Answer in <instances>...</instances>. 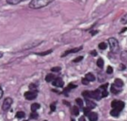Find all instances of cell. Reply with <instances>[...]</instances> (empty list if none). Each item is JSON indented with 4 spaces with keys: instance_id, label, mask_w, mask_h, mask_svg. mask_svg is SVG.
Here are the masks:
<instances>
[{
    "instance_id": "obj_11",
    "label": "cell",
    "mask_w": 127,
    "mask_h": 121,
    "mask_svg": "<svg viewBox=\"0 0 127 121\" xmlns=\"http://www.w3.org/2000/svg\"><path fill=\"white\" fill-rule=\"evenodd\" d=\"M114 86H117L119 88H121V87L123 86V81L122 80H120V79H116L115 82H114Z\"/></svg>"
},
{
    "instance_id": "obj_39",
    "label": "cell",
    "mask_w": 127,
    "mask_h": 121,
    "mask_svg": "<svg viewBox=\"0 0 127 121\" xmlns=\"http://www.w3.org/2000/svg\"><path fill=\"white\" fill-rule=\"evenodd\" d=\"M3 97V91H2V89H1V87H0V99Z\"/></svg>"
},
{
    "instance_id": "obj_33",
    "label": "cell",
    "mask_w": 127,
    "mask_h": 121,
    "mask_svg": "<svg viewBox=\"0 0 127 121\" xmlns=\"http://www.w3.org/2000/svg\"><path fill=\"white\" fill-rule=\"evenodd\" d=\"M89 82H90V81H88L86 78H85V79H82V83H83V84H85V85H88V84H89Z\"/></svg>"
},
{
    "instance_id": "obj_27",
    "label": "cell",
    "mask_w": 127,
    "mask_h": 121,
    "mask_svg": "<svg viewBox=\"0 0 127 121\" xmlns=\"http://www.w3.org/2000/svg\"><path fill=\"white\" fill-rule=\"evenodd\" d=\"M75 102H76V104L78 105V106H80V107L83 106V100H82L81 99H76Z\"/></svg>"
},
{
    "instance_id": "obj_35",
    "label": "cell",
    "mask_w": 127,
    "mask_h": 121,
    "mask_svg": "<svg viewBox=\"0 0 127 121\" xmlns=\"http://www.w3.org/2000/svg\"><path fill=\"white\" fill-rule=\"evenodd\" d=\"M52 72H59L60 71V67H53L51 69Z\"/></svg>"
},
{
    "instance_id": "obj_23",
    "label": "cell",
    "mask_w": 127,
    "mask_h": 121,
    "mask_svg": "<svg viewBox=\"0 0 127 121\" xmlns=\"http://www.w3.org/2000/svg\"><path fill=\"white\" fill-rule=\"evenodd\" d=\"M52 51L53 50L50 49V50H47V51H44V52H41V53H38L39 55H41V56H45V55H48V54L52 53Z\"/></svg>"
},
{
    "instance_id": "obj_10",
    "label": "cell",
    "mask_w": 127,
    "mask_h": 121,
    "mask_svg": "<svg viewBox=\"0 0 127 121\" xmlns=\"http://www.w3.org/2000/svg\"><path fill=\"white\" fill-rule=\"evenodd\" d=\"M25 1H27V0H7V3L9 5H17L22 2H25Z\"/></svg>"
},
{
    "instance_id": "obj_29",
    "label": "cell",
    "mask_w": 127,
    "mask_h": 121,
    "mask_svg": "<svg viewBox=\"0 0 127 121\" xmlns=\"http://www.w3.org/2000/svg\"><path fill=\"white\" fill-rule=\"evenodd\" d=\"M101 94H102V98H105V97H107V96H108V93H107V91H106V90H103Z\"/></svg>"
},
{
    "instance_id": "obj_7",
    "label": "cell",
    "mask_w": 127,
    "mask_h": 121,
    "mask_svg": "<svg viewBox=\"0 0 127 121\" xmlns=\"http://www.w3.org/2000/svg\"><path fill=\"white\" fill-rule=\"evenodd\" d=\"M81 49H82V46H79V47H75V48H73V49L67 50V51H65V52L62 54V56H61V57H66V56H67V55H69V54L76 53V52L80 51Z\"/></svg>"
},
{
    "instance_id": "obj_34",
    "label": "cell",
    "mask_w": 127,
    "mask_h": 121,
    "mask_svg": "<svg viewBox=\"0 0 127 121\" xmlns=\"http://www.w3.org/2000/svg\"><path fill=\"white\" fill-rule=\"evenodd\" d=\"M112 72H113V69H112V67H111V66H108V67H107V69H106V73H107V74H111Z\"/></svg>"
},
{
    "instance_id": "obj_30",
    "label": "cell",
    "mask_w": 127,
    "mask_h": 121,
    "mask_svg": "<svg viewBox=\"0 0 127 121\" xmlns=\"http://www.w3.org/2000/svg\"><path fill=\"white\" fill-rule=\"evenodd\" d=\"M38 117H39V115H38L36 112H32L31 114H30V117H31V118H37Z\"/></svg>"
},
{
    "instance_id": "obj_20",
    "label": "cell",
    "mask_w": 127,
    "mask_h": 121,
    "mask_svg": "<svg viewBox=\"0 0 127 121\" xmlns=\"http://www.w3.org/2000/svg\"><path fill=\"white\" fill-rule=\"evenodd\" d=\"M121 22L122 24H127V13L123 15V17L121 18Z\"/></svg>"
},
{
    "instance_id": "obj_13",
    "label": "cell",
    "mask_w": 127,
    "mask_h": 121,
    "mask_svg": "<svg viewBox=\"0 0 127 121\" xmlns=\"http://www.w3.org/2000/svg\"><path fill=\"white\" fill-rule=\"evenodd\" d=\"M86 79L89 81H95V77H94V75H93V74H91V73H88V74H87V75H86Z\"/></svg>"
},
{
    "instance_id": "obj_25",
    "label": "cell",
    "mask_w": 127,
    "mask_h": 121,
    "mask_svg": "<svg viewBox=\"0 0 127 121\" xmlns=\"http://www.w3.org/2000/svg\"><path fill=\"white\" fill-rule=\"evenodd\" d=\"M16 117H18V118H23V117H25V113L18 112L16 114Z\"/></svg>"
},
{
    "instance_id": "obj_38",
    "label": "cell",
    "mask_w": 127,
    "mask_h": 121,
    "mask_svg": "<svg viewBox=\"0 0 127 121\" xmlns=\"http://www.w3.org/2000/svg\"><path fill=\"white\" fill-rule=\"evenodd\" d=\"M91 55H92V56H96V55H97V52H96L95 50H92V51H91Z\"/></svg>"
},
{
    "instance_id": "obj_40",
    "label": "cell",
    "mask_w": 127,
    "mask_h": 121,
    "mask_svg": "<svg viewBox=\"0 0 127 121\" xmlns=\"http://www.w3.org/2000/svg\"><path fill=\"white\" fill-rule=\"evenodd\" d=\"M79 121H86V118H85L84 117H82L79 118Z\"/></svg>"
},
{
    "instance_id": "obj_2",
    "label": "cell",
    "mask_w": 127,
    "mask_h": 121,
    "mask_svg": "<svg viewBox=\"0 0 127 121\" xmlns=\"http://www.w3.org/2000/svg\"><path fill=\"white\" fill-rule=\"evenodd\" d=\"M108 44L110 46V49L112 53H117L120 49V46H119L118 41L116 40L115 38H109L108 39Z\"/></svg>"
},
{
    "instance_id": "obj_36",
    "label": "cell",
    "mask_w": 127,
    "mask_h": 121,
    "mask_svg": "<svg viewBox=\"0 0 127 121\" xmlns=\"http://www.w3.org/2000/svg\"><path fill=\"white\" fill-rule=\"evenodd\" d=\"M50 108H51V112H54L55 110H56V103H52V104H51Z\"/></svg>"
},
{
    "instance_id": "obj_45",
    "label": "cell",
    "mask_w": 127,
    "mask_h": 121,
    "mask_svg": "<svg viewBox=\"0 0 127 121\" xmlns=\"http://www.w3.org/2000/svg\"><path fill=\"white\" fill-rule=\"evenodd\" d=\"M72 121H74V120H73V119H72Z\"/></svg>"
},
{
    "instance_id": "obj_28",
    "label": "cell",
    "mask_w": 127,
    "mask_h": 121,
    "mask_svg": "<svg viewBox=\"0 0 127 121\" xmlns=\"http://www.w3.org/2000/svg\"><path fill=\"white\" fill-rule=\"evenodd\" d=\"M29 88H30V91H37V86L35 84H33V83H31L29 85Z\"/></svg>"
},
{
    "instance_id": "obj_5",
    "label": "cell",
    "mask_w": 127,
    "mask_h": 121,
    "mask_svg": "<svg viewBox=\"0 0 127 121\" xmlns=\"http://www.w3.org/2000/svg\"><path fill=\"white\" fill-rule=\"evenodd\" d=\"M37 95H38L37 91H27L25 93V98L27 100H33L37 98Z\"/></svg>"
},
{
    "instance_id": "obj_46",
    "label": "cell",
    "mask_w": 127,
    "mask_h": 121,
    "mask_svg": "<svg viewBox=\"0 0 127 121\" xmlns=\"http://www.w3.org/2000/svg\"><path fill=\"white\" fill-rule=\"evenodd\" d=\"M44 121H47V120H44Z\"/></svg>"
},
{
    "instance_id": "obj_14",
    "label": "cell",
    "mask_w": 127,
    "mask_h": 121,
    "mask_svg": "<svg viewBox=\"0 0 127 121\" xmlns=\"http://www.w3.org/2000/svg\"><path fill=\"white\" fill-rule=\"evenodd\" d=\"M40 107H41V105L39 103H33L31 105V111L32 112H36L37 110L40 109Z\"/></svg>"
},
{
    "instance_id": "obj_16",
    "label": "cell",
    "mask_w": 127,
    "mask_h": 121,
    "mask_svg": "<svg viewBox=\"0 0 127 121\" xmlns=\"http://www.w3.org/2000/svg\"><path fill=\"white\" fill-rule=\"evenodd\" d=\"M72 114H73V116H78L79 115V109L76 106H73L72 108Z\"/></svg>"
},
{
    "instance_id": "obj_4",
    "label": "cell",
    "mask_w": 127,
    "mask_h": 121,
    "mask_svg": "<svg viewBox=\"0 0 127 121\" xmlns=\"http://www.w3.org/2000/svg\"><path fill=\"white\" fill-rule=\"evenodd\" d=\"M11 104H12V99H11V98H7V99H5L4 102L2 104V110H3V111H8V110H9Z\"/></svg>"
},
{
    "instance_id": "obj_17",
    "label": "cell",
    "mask_w": 127,
    "mask_h": 121,
    "mask_svg": "<svg viewBox=\"0 0 127 121\" xmlns=\"http://www.w3.org/2000/svg\"><path fill=\"white\" fill-rule=\"evenodd\" d=\"M75 87H76V85H74V84H73V83H71V84H69L67 88H65V90H64V93L66 94V93H67L68 91H70V90L73 89V88H75Z\"/></svg>"
},
{
    "instance_id": "obj_3",
    "label": "cell",
    "mask_w": 127,
    "mask_h": 121,
    "mask_svg": "<svg viewBox=\"0 0 127 121\" xmlns=\"http://www.w3.org/2000/svg\"><path fill=\"white\" fill-rule=\"evenodd\" d=\"M111 106H112L114 109L118 110L119 112H121L123 108H124V102H123V101H119V100H114V101L111 102Z\"/></svg>"
},
{
    "instance_id": "obj_26",
    "label": "cell",
    "mask_w": 127,
    "mask_h": 121,
    "mask_svg": "<svg viewBox=\"0 0 127 121\" xmlns=\"http://www.w3.org/2000/svg\"><path fill=\"white\" fill-rule=\"evenodd\" d=\"M91 109H90V108H88V107L84 108V110H83V112H84V115H86V116H88V115L91 113Z\"/></svg>"
},
{
    "instance_id": "obj_31",
    "label": "cell",
    "mask_w": 127,
    "mask_h": 121,
    "mask_svg": "<svg viewBox=\"0 0 127 121\" xmlns=\"http://www.w3.org/2000/svg\"><path fill=\"white\" fill-rule=\"evenodd\" d=\"M111 92H112L113 94H118V93H119V90H117L115 87H114V84L111 86Z\"/></svg>"
},
{
    "instance_id": "obj_44",
    "label": "cell",
    "mask_w": 127,
    "mask_h": 121,
    "mask_svg": "<svg viewBox=\"0 0 127 121\" xmlns=\"http://www.w3.org/2000/svg\"><path fill=\"white\" fill-rule=\"evenodd\" d=\"M126 29H127L126 27H124V28H123V30H122V31H121V32H124V31H125V30H126Z\"/></svg>"
},
{
    "instance_id": "obj_37",
    "label": "cell",
    "mask_w": 127,
    "mask_h": 121,
    "mask_svg": "<svg viewBox=\"0 0 127 121\" xmlns=\"http://www.w3.org/2000/svg\"><path fill=\"white\" fill-rule=\"evenodd\" d=\"M107 86H108V83H105V84H104V85L101 86L100 89H102V90H106V88H107Z\"/></svg>"
},
{
    "instance_id": "obj_9",
    "label": "cell",
    "mask_w": 127,
    "mask_h": 121,
    "mask_svg": "<svg viewBox=\"0 0 127 121\" xmlns=\"http://www.w3.org/2000/svg\"><path fill=\"white\" fill-rule=\"evenodd\" d=\"M88 117H89L90 121H97V119H98V115L96 113H93V112L90 113L88 115Z\"/></svg>"
},
{
    "instance_id": "obj_1",
    "label": "cell",
    "mask_w": 127,
    "mask_h": 121,
    "mask_svg": "<svg viewBox=\"0 0 127 121\" xmlns=\"http://www.w3.org/2000/svg\"><path fill=\"white\" fill-rule=\"evenodd\" d=\"M54 1L55 0H31V2L29 3V7L33 9H41Z\"/></svg>"
},
{
    "instance_id": "obj_15",
    "label": "cell",
    "mask_w": 127,
    "mask_h": 121,
    "mask_svg": "<svg viewBox=\"0 0 127 121\" xmlns=\"http://www.w3.org/2000/svg\"><path fill=\"white\" fill-rule=\"evenodd\" d=\"M54 79H55V76L53 74H48V75L45 77V81H47V82H51Z\"/></svg>"
},
{
    "instance_id": "obj_21",
    "label": "cell",
    "mask_w": 127,
    "mask_h": 121,
    "mask_svg": "<svg viewBox=\"0 0 127 121\" xmlns=\"http://www.w3.org/2000/svg\"><path fill=\"white\" fill-rule=\"evenodd\" d=\"M98 46H99V48H100V49L104 50L105 48H106V46H107V45H106V44H105V43H104V42H103V43H100Z\"/></svg>"
},
{
    "instance_id": "obj_8",
    "label": "cell",
    "mask_w": 127,
    "mask_h": 121,
    "mask_svg": "<svg viewBox=\"0 0 127 121\" xmlns=\"http://www.w3.org/2000/svg\"><path fill=\"white\" fill-rule=\"evenodd\" d=\"M53 85L56 86V87H62L64 84L63 81L61 80V79H59V78H57V79H54L53 80Z\"/></svg>"
},
{
    "instance_id": "obj_43",
    "label": "cell",
    "mask_w": 127,
    "mask_h": 121,
    "mask_svg": "<svg viewBox=\"0 0 127 121\" xmlns=\"http://www.w3.org/2000/svg\"><path fill=\"white\" fill-rule=\"evenodd\" d=\"M3 57V52H0V58H2Z\"/></svg>"
},
{
    "instance_id": "obj_24",
    "label": "cell",
    "mask_w": 127,
    "mask_h": 121,
    "mask_svg": "<svg viewBox=\"0 0 127 121\" xmlns=\"http://www.w3.org/2000/svg\"><path fill=\"white\" fill-rule=\"evenodd\" d=\"M90 94H91L90 91H84V92L82 93V96H83L84 98H90Z\"/></svg>"
},
{
    "instance_id": "obj_6",
    "label": "cell",
    "mask_w": 127,
    "mask_h": 121,
    "mask_svg": "<svg viewBox=\"0 0 127 121\" xmlns=\"http://www.w3.org/2000/svg\"><path fill=\"white\" fill-rule=\"evenodd\" d=\"M90 98H91V99H97V100L101 99V98H102V94H101L100 89L94 90V91L91 92V94H90Z\"/></svg>"
},
{
    "instance_id": "obj_22",
    "label": "cell",
    "mask_w": 127,
    "mask_h": 121,
    "mask_svg": "<svg viewBox=\"0 0 127 121\" xmlns=\"http://www.w3.org/2000/svg\"><path fill=\"white\" fill-rule=\"evenodd\" d=\"M121 58L127 62V51H123V52H122V54H121Z\"/></svg>"
},
{
    "instance_id": "obj_12",
    "label": "cell",
    "mask_w": 127,
    "mask_h": 121,
    "mask_svg": "<svg viewBox=\"0 0 127 121\" xmlns=\"http://www.w3.org/2000/svg\"><path fill=\"white\" fill-rule=\"evenodd\" d=\"M86 104H87V106H88V108H90V109H93V108L96 107V104L94 103V102L91 101V100H89V99L86 100Z\"/></svg>"
},
{
    "instance_id": "obj_19",
    "label": "cell",
    "mask_w": 127,
    "mask_h": 121,
    "mask_svg": "<svg viewBox=\"0 0 127 121\" xmlns=\"http://www.w3.org/2000/svg\"><path fill=\"white\" fill-rule=\"evenodd\" d=\"M97 65L99 66L100 68H103L104 67V61H103V59H99L98 61H97Z\"/></svg>"
},
{
    "instance_id": "obj_42",
    "label": "cell",
    "mask_w": 127,
    "mask_h": 121,
    "mask_svg": "<svg viewBox=\"0 0 127 121\" xmlns=\"http://www.w3.org/2000/svg\"><path fill=\"white\" fill-rule=\"evenodd\" d=\"M97 32H98V30H95V31L91 32V34H92V35H95V34L97 33Z\"/></svg>"
},
{
    "instance_id": "obj_32",
    "label": "cell",
    "mask_w": 127,
    "mask_h": 121,
    "mask_svg": "<svg viewBox=\"0 0 127 121\" xmlns=\"http://www.w3.org/2000/svg\"><path fill=\"white\" fill-rule=\"evenodd\" d=\"M81 60H83V57H82V56H79V57H77V58H75L73 60V63H78V62H80Z\"/></svg>"
},
{
    "instance_id": "obj_41",
    "label": "cell",
    "mask_w": 127,
    "mask_h": 121,
    "mask_svg": "<svg viewBox=\"0 0 127 121\" xmlns=\"http://www.w3.org/2000/svg\"><path fill=\"white\" fill-rule=\"evenodd\" d=\"M121 69H122V70H124V69H125V66H124L123 64H121Z\"/></svg>"
},
{
    "instance_id": "obj_18",
    "label": "cell",
    "mask_w": 127,
    "mask_h": 121,
    "mask_svg": "<svg viewBox=\"0 0 127 121\" xmlns=\"http://www.w3.org/2000/svg\"><path fill=\"white\" fill-rule=\"evenodd\" d=\"M110 115H111L112 117H119V115H120V112H119L118 110H116V109H113V110L110 112Z\"/></svg>"
}]
</instances>
